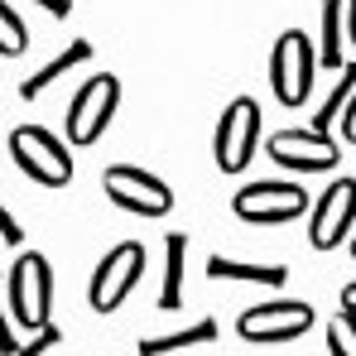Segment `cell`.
Segmentation results:
<instances>
[{
	"instance_id": "1",
	"label": "cell",
	"mask_w": 356,
	"mask_h": 356,
	"mask_svg": "<svg viewBox=\"0 0 356 356\" xmlns=\"http://www.w3.org/2000/svg\"><path fill=\"white\" fill-rule=\"evenodd\" d=\"M10 159L24 178H34L44 188H67L72 183V154L44 125H15L10 130Z\"/></svg>"
},
{
	"instance_id": "2",
	"label": "cell",
	"mask_w": 356,
	"mask_h": 356,
	"mask_svg": "<svg viewBox=\"0 0 356 356\" xmlns=\"http://www.w3.org/2000/svg\"><path fill=\"white\" fill-rule=\"evenodd\" d=\"M313 72H318V49L303 29H284L270 49V87L280 97V106H303L313 92Z\"/></svg>"
},
{
	"instance_id": "3",
	"label": "cell",
	"mask_w": 356,
	"mask_h": 356,
	"mask_svg": "<svg viewBox=\"0 0 356 356\" xmlns=\"http://www.w3.org/2000/svg\"><path fill=\"white\" fill-rule=\"evenodd\" d=\"M232 212L250 227H284L308 212V193L294 178H260V183H245L232 197Z\"/></svg>"
},
{
	"instance_id": "4",
	"label": "cell",
	"mask_w": 356,
	"mask_h": 356,
	"mask_svg": "<svg viewBox=\"0 0 356 356\" xmlns=\"http://www.w3.org/2000/svg\"><path fill=\"white\" fill-rule=\"evenodd\" d=\"M49 303H54V270L39 250H24L10 265V313L24 332L49 327Z\"/></svg>"
},
{
	"instance_id": "5",
	"label": "cell",
	"mask_w": 356,
	"mask_h": 356,
	"mask_svg": "<svg viewBox=\"0 0 356 356\" xmlns=\"http://www.w3.org/2000/svg\"><path fill=\"white\" fill-rule=\"evenodd\" d=\"M116 106H120V82L111 72H97L87 77L72 102H67V140L72 145H97L106 135V125L116 120Z\"/></svg>"
},
{
	"instance_id": "6",
	"label": "cell",
	"mask_w": 356,
	"mask_h": 356,
	"mask_svg": "<svg viewBox=\"0 0 356 356\" xmlns=\"http://www.w3.org/2000/svg\"><path fill=\"white\" fill-rule=\"evenodd\" d=\"M140 275H145V245H140V241L111 245V250L102 255V265L92 270V284H87L92 313H116L120 303H125V294L140 284Z\"/></svg>"
},
{
	"instance_id": "7",
	"label": "cell",
	"mask_w": 356,
	"mask_h": 356,
	"mask_svg": "<svg viewBox=\"0 0 356 356\" xmlns=\"http://www.w3.org/2000/svg\"><path fill=\"white\" fill-rule=\"evenodd\" d=\"M255 145H260V106L250 97H236L222 111V120H217V140H212L217 169L222 174H241L255 159Z\"/></svg>"
},
{
	"instance_id": "8",
	"label": "cell",
	"mask_w": 356,
	"mask_h": 356,
	"mask_svg": "<svg viewBox=\"0 0 356 356\" xmlns=\"http://www.w3.org/2000/svg\"><path fill=\"white\" fill-rule=\"evenodd\" d=\"M106 197L120 212H135V217H169V207H174V188L164 178H154L149 169H135V164L106 169Z\"/></svg>"
},
{
	"instance_id": "9",
	"label": "cell",
	"mask_w": 356,
	"mask_h": 356,
	"mask_svg": "<svg viewBox=\"0 0 356 356\" xmlns=\"http://www.w3.org/2000/svg\"><path fill=\"white\" fill-rule=\"evenodd\" d=\"M308 327H313V308L298 298H270L236 318V332L245 342H294Z\"/></svg>"
},
{
	"instance_id": "10",
	"label": "cell",
	"mask_w": 356,
	"mask_h": 356,
	"mask_svg": "<svg viewBox=\"0 0 356 356\" xmlns=\"http://www.w3.org/2000/svg\"><path fill=\"white\" fill-rule=\"evenodd\" d=\"M352 227H356V178H332L318 193V207L308 217V241H313V250H337L352 236Z\"/></svg>"
},
{
	"instance_id": "11",
	"label": "cell",
	"mask_w": 356,
	"mask_h": 356,
	"mask_svg": "<svg viewBox=\"0 0 356 356\" xmlns=\"http://www.w3.org/2000/svg\"><path fill=\"white\" fill-rule=\"evenodd\" d=\"M265 149H270V159H275L280 169H289V174H327V169H337V159H342V145L327 140V135H318L313 125H308V130H280V135H270Z\"/></svg>"
},
{
	"instance_id": "12",
	"label": "cell",
	"mask_w": 356,
	"mask_h": 356,
	"mask_svg": "<svg viewBox=\"0 0 356 356\" xmlns=\"http://www.w3.org/2000/svg\"><path fill=\"white\" fill-rule=\"evenodd\" d=\"M207 280L250 284V289H284L289 284V270L284 265H250V260H232V255H212L207 260Z\"/></svg>"
},
{
	"instance_id": "13",
	"label": "cell",
	"mask_w": 356,
	"mask_h": 356,
	"mask_svg": "<svg viewBox=\"0 0 356 356\" xmlns=\"http://www.w3.org/2000/svg\"><path fill=\"white\" fill-rule=\"evenodd\" d=\"M342 39H347V0L318 5V67H342Z\"/></svg>"
},
{
	"instance_id": "14",
	"label": "cell",
	"mask_w": 356,
	"mask_h": 356,
	"mask_svg": "<svg viewBox=\"0 0 356 356\" xmlns=\"http://www.w3.org/2000/svg\"><path fill=\"white\" fill-rule=\"evenodd\" d=\"M207 342H217V323H212V318H202V323H193V327H183V332L145 337V342H140V356H174V352H188V347H207Z\"/></svg>"
},
{
	"instance_id": "15",
	"label": "cell",
	"mask_w": 356,
	"mask_h": 356,
	"mask_svg": "<svg viewBox=\"0 0 356 356\" xmlns=\"http://www.w3.org/2000/svg\"><path fill=\"white\" fill-rule=\"evenodd\" d=\"M87 58H92V44H87V39H72V44H67L63 54H54V58L44 63L39 72H29L19 92H24V97L34 102V97H44V87H49V82H58V77L67 72V67H77V63H87Z\"/></svg>"
},
{
	"instance_id": "16",
	"label": "cell",
	"mask_w": 356,
	"mask_h": 356,
	"mask_svg": "<svg viewBox=\"0 0 356 356\" xmlns=\"http://www.w3.org/2000/svg\"><path fill=\"white\" fill-rule=\"evenodd\" d=\"M183 255H188V236L174 232L164 241V289H159V308L164 313H174L183 303Z\"/></svg>"
},
{
	"instance_id": "17",
	"label": "cell",
	"mask_w": 356,
	"mask_h": 356,
	"mask_svg": "<svg viewBox=\"0 0 356 356\" xmlns=\"http://www.w3.org/2000/svg\"><path fill=\"white\" fill-rule=\"evenodd\" d=\"M352 97H356V63H342V77L332 82V92H327V97L318 102V111H313V130L327 135V125L342 120V111H347Z\"/></svg>"
},
{
	"instance_id": "18",
	"label": "cell",
	"mask_w": 356,
	"mask_h": 356,
	"mask_svg": "<svg viewBox=\"0 0 356 356\" xmlns=\"http://www.w3.org/2000/svg\"><path fill=\"white\" fill-rule=\"evenodd\" d=\"M29 49V29H24V19L0 0V58H19Z\"/></svg>"
},
{
	"instance_id": "19",
	"label": "cell",
	"mask_w": 356,
	"mask_h": 356,
	"mask_svg": "<svg viewBox=\"0 0 356 356\" xmlns=\"http://www.w3.org/2000/svg\"><path fill=\"white\" fill-rule=\"evenodd\" d=\"M327 352L332 356H356V318L352 313H337L327 323Z\"/></svg>"
},
{
	"instance_id": "20",
	"label": "cell",
	"mask_w": 356,
	"mask_h": 356,
	"mask_svg": "<svg viewBox=\"0 0 356 356\" xmlns=\"http://www.w3.org/2000/svg\"><path fill=\"white\" fill-rule=\"evenodd\" d=\"M58 342H63V332L54 327V323H49V327H39V332H34V342H24V347H19L15 356H44L49 347H58Z\"/></svg>"
},
{
	"instance_id": "21",
	"label": "cell",
	"mask_w": 356,
	"mask_h": 356,
	"mask_svg": "<svg viewBox=\"0 0 356 356\" xmlns=\"http://www.w3.org/2000/svg\"><path fill=\"white\" fill-rule=\"evenodd\" d=\"M19 347H24V337L10 327V318H5V308H0V356H15Z\"/></svg>"
},
{
	"instance_id": "22",
	"label": "cell",
	"mask_w": 356,
	"mask_h": 356,
	"mask_svg": "<svg viewBox=\"0 0 356 356\" xmlns=\"http://www.w3.org/2000/svg\"><path fill=\"white\" fill-rule=\"evenodd\" d=\"M0 241H10V245H19V241H24V227L15 222V212H10L5 202H0Z\"/></svg>"
},
{
	"instance_id": "23",
	"label": "cell",
	"mask_w": 356,
	"mask_h": 356,
	"mask_svg": "<svg viewBox=\"0 0 356 356\" xmlns=\"http://www.w3.org/2000/svg\"><path fill=\"white\" fill-rule=\"evenodd\" d=\"M337 125H342V140H352V145H356V97L347 102V111H342V120H337Z\"/></svg>"
},
{
	"instance_id": "24",
	"label": "cell",
	"mask_w": 356,
	"mask_h": 356,
	"mask_svg": "<svg viewBox=\"0 0 356 356\" xmlns=\"http://www.w3.org/2000/svg\"><path fill=\"white\" fill-rule=\"evenodd\" d=\"M34 5H39V10H49L54 19H67V15H72V0H34Z\"/></svg>"
},
{
	"instance_id": "25",
	"label": "cell",
	"mask_w": 356,
	"mask_h": 356,
	"mask_svg": "<svg viewBox=\"0 0 356 356\" xmlns=\"http://www.w3.org/2000/svg\"><path fill=\"white\" fill-rule=\"evenodd\" d=\"M342 313H352V318H356V284L342 289Z\"/></svg>"
},
{
	"instance_id": "26",
	"label": "cell",
	"mask_w": 356,
	"mask_h": 356,
	"mask_svg": "<svg viewBox=\"0 0 356 356\" xmlns=\"http://www.w3.org/2000/svg\"><path fill=\"white\" fill-rule=\"evenodd\" d=\"M347 39H352V49H356V0H347Z\"/></svg>"
},
{
	"instance_id": "27",
	"label": "cell",
	"mask_w": 356,
	"mask_h": 356,
	"mask_svg": "<svg viewBox=\"0 0 356 356\" xmlns=\"http://www.w3.org/2000/svg\"><path fill=\"white\" fill-rule=\"evenodd\" d=\"M352 260H356V236H352Z\"/></svg>"
}]
</instances>
